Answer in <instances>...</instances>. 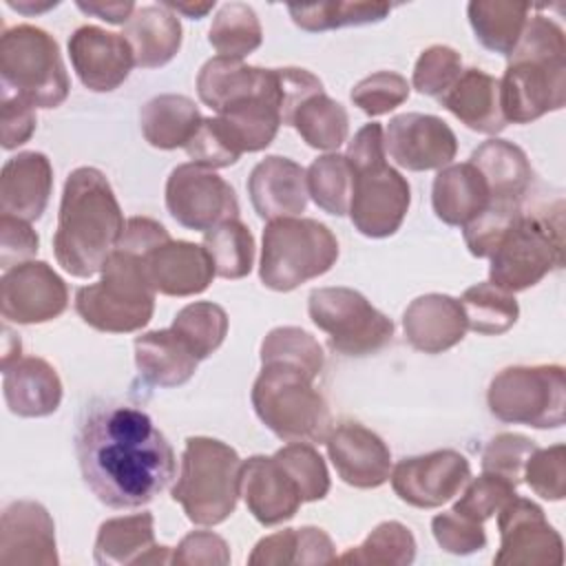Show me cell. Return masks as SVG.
<instances>
[{"instance_id":"obj_1","label":"cell","mask_w":566,"mask_h":566,"mask_svg":"<svg viewBox=\"0 0 566 566\" xmlns=\"http://www.w3.org/2000/svg\"><path fill=\"white\" fill-rule=\"evenodd\" d=\"M75 453L86 486L111 509L146 506L177 471L175 451L150 416L113 398H95L84 407Z\"/></svg>"},{"instance_id":"obj_2","label":"cell","mask_w":566,"mask_h":566,"mask_svg":"<svg viewBox=\"0 0 566 566\" xmlns=\"http://www.w3.org/2000/svg\"><path fill=\"white\" fill-rule=\"evenodd\" d=\"M124 214L106 175L93 166L75 168L62 190L53 252L64 272L77 279L97 274L117 248Z\"/></svg>"},{"instance_id":"obj_3","label":"cell","mask_w":566,"mask_h":566,"mask_svg":"<svg viewBox=\"0 0 566 566\" xmlns=\"http://www.w3.org/2000/svg\"><path fill=\"white\" fill-rule=\"evenodd\" d=\"M566 104V35L546 18H528L500 80V108L513 124H528Z\"/></svg>"},{"instance_id":"obj_4","label":"cell","mask_w":566,"mask_h":566,"mask_svg":"<svg viewBox=\"0 0 566 566\" xmlns=\"http://www.w3.org/2000/svg\"><path fill=\"white\" fill-rule=\"evenodd\" d=\"M239 453L214 438L190 436L181 453L179 478L172 486V500L181 504L186 517L199 526L226 522L241 495Z\"/></svg>"},{"instance_id":"obj_5","label":"cell","mask_w":566,"mask_h":566,"mask_svg":"<svg viewBox=\"0 0 566 566\" xmlns=\"http://www.w3.org/2000/svg\"><path fill=\"white\" fill-rule=\"evenodd\" d=\"M314 378L305 371L283 365L263 363L252 385V407L259 420L285 442H325L334 429L332 411Z\"/></svg>"},{"instance_id":"obj_6","label":"cell","mask_w":566,"mask_h":566,"mask_svg":"<svg viewBox=\"0 0 566 566\" xmlns=\"http://www.w3.org/2000/svg\"><path fill=\"white\" fill-rule=\"evenodd\" d=\"M102 279L75 292V312L97 332L128 334L146 327L155 312V287L137 254L113 250Z\"/></svg>"},{"instance_id":"obj_7","label":"cell","mask_w":566,"mask_h":566,"mask_svg":"<svg viewBox=\"0 0 566 566\" xmlns=\"http://www.w3.org/2000/svg\"><path fill=\"white\" fill-rule=\"evenodd\" d=\"M489 283L515 294L564 263L562 203L555 212H520L489 256Z\"/></svg>"},{"instance_id":"obj_8","label":"cell","mask_w":566,"mask_h":566,"mask_svg":"<svg viewBox=\"0 0 566 566\" xmlns=\"http://www.w3.org/2000/svg\"><path fill=\"white\" fill-rule=\"evenodd\" d=\"M338 259L334 232L307 217H283L268 221L263 230L261 283L274 292H290L325 272Z\"/></svg>"},{"instance_id":"obj_9","label":"cell","mask_w":566,"mask_h":566,"mask_svg":"<svg viewBox=\"0 0 566 566\" xmlns=\"http://www.w3.org/2000/svg\"><path fill=\"white\" fill-rule=\"evenodd\" d=\"M2 88L33 108H55L71 91L60 46L44 29L18 24L0 38Z\"/></svg>"},{"instance_id":"obj_10","label":"cell","mask_w":566,"mask_h":566,"mask_svg":"<svg viewBox=\"0 0 566 566\" xmlns=\"http://www.w3.org/2000/svg\"><path fill=\"white\" fill-rule=\"evenodd\" d=\"M489 411L509 424L559 429L566 409L562 365H515L493 376L486 391Z\"/></svg>"},{"instance_id":"obj_11","label":"cell","mask_w":566,"mask_h":566,"mask_svg":"<svg viewBox=\"0 0 566 566\" xmlns=\"http://www.w3.org/2000/svg\"><path fill=\"white\" fill-rule=\"evenodd\" d=\"M312 323L343 356H369L391 343L394 323L352 287H318L310 292Z\"/></svg>"},{"instance_id":"obj_12","label":"cell","mask_w":566,"mask_h":566,"mask_svg":"<svg viewBox=\"0 0 566 566\" xmlns=\"http://www.w3.org/2000/svg\"><path fill=\"white\" fill-rule=\"evenodd\" d=\"M354 168V192L349 217L354 228L371 239L391 237L405 221L411 203L407 179L378 157Z\"/></svg>"},{"instance_id":"obj_13","label":"cell","mask_w":566,"mask_h":566,"mask_svg":"<svg viewBox=\"0 0 566 566\" xmlns=\"http://www.w3.org/2000/svg\"><path fill=\"white\" fill-rule=\"evenodd\" d=\"M166 208L170 217L188 228L208 232L210 228L239 219L234 188L214 170L197 164H179L166 181Z\"/></svg>"},{"instance_id":"obj_14","label":"cell","mask_w":566,"mask_h":566,"mask_svg":"<svg viewBox=\"0 0 566 566\" xmlns=\"http://www.w3.org/2000/svg\"><path fill=\"white\" fill-rule=\"evenodd\" d=\"M497 528L500 551L493 564L559 566L564 562V542L539 504L515 495L500 509Z\"/></svg>"},{"instance_id":"obj_15","label":"cell","mask_w":566,"mask_h":566,"mask_svg":"<svg viewBox=\"0 0 566 566\" xmlns=\"http://www.w3.org/2000/svg\"><path fill=\"white\" fill-rule=\"evenodd\" d=\"M66 305V283L44 261H24L4 270L0 279V312L7 323H46L57 318Z\"/></svg>"},{"instance_id":"obj_16","label":"cell","mask_w":566,"mask_h":566,"mask_svg":"<svg viewBox=\"0 0 566 566\" xmlns=\"http://www.w3.org/2000/svg\"><path fill=\"white\" fill-rule=\"evenodd\" d=\"M394 493L416 506L436 509L453 500L471 480L469 460L453 449L402 458L389 473Z\"/></svg>"},{"instance_id":"obj_17","label":"cell","mask_w":566,"mask_h":566,"mask_svg":"<svg viewBox=\"0 0 566 566\" xmlns=\"http://www.w3.org/2000/svg\"><path fill=\"white\" fill-rule=\"evenodd\" d=\"M385 153L413 172L440 170L455 159L458 139L449 124L436 115L400 113L385 128Z\"/></svg>"},{"instance_id":"obj_18","label":"cell","mask_w":566,"mask_h":566,"mask_svg":"<svg viewBox=\"0 0 566 566\" xmlns=\"http://www.w3.org/2000/svg\"><path fill=\"white\" fill-rule=\"evenodd\" d=\"M69 55L80 82L95 93H108L124 84L135 55L122 33L84 24L69 38Z\"/></svg>"},{"instance_id":"obj_19","label":"cell","mask_w":566,"mask_h":566,"mask_svg":"<svg viewBox=\"0 0 566 566\" xmlns=\"http://www.w3.org/2000/svg\"><path fill=\"white\" fill-rule=\"evenodd\" d=\"M327 455L338 478L354 489H376L389 480L391 451L378 433L360 422L336 424L327 440Z\"/></svg>"},{"instance_id":"obj_20","label":"cell","mask_w":566,"mask_h":566,"mask_svg":"<svg viewBox=\"0 0 566 566\" xmlns=\"http://www.w3.org/2000/svg\"><path fill=\"white\" fill-rule=\"evenodd\" d=\"M55 524L49 511L33 500L4 506L0 520V564L55 566Z\"/></svg>"},{"instance_id":"obj_21","label":"cell","mask_w":566,"mask_h":566,"mask_svg":"<svg viewBox=\"0 0 566 566\" xmlns=\"http://www.w3.org/2000/svg\"><path fill=\"white\" fill-rule=\"evenodd\" d=\"M241 495L252 517L263 526L292 520L303 504L298 486L274 455H252L243 460Z\"/></svg>"},{"instance_id":"obj_22","label":"cell","mask_w":566,"mask_h":566,"mask_svg":"<svg viewBox=\"0 0 566 566\" xmlns=\"http://www.w3.org/2000/svg\"><path fill=\"white\" fill-rule=\"evenodd\" d=\"M248 195L256 214L265 221L298 217L307 206V175L296 161L270 155L248 177Z\"/></svg>"},{"instance_id":"obj_23","label":"cell","mask_w":566,"mask_h":566,"mask_svg":"<svg viewBox=\"0 0 566 566\" xmlns=\"http://www.w3.org/2000/svg\"><path fill=\"white\" fill-rule=\"evenodd\" d=\"M93 557L102 566L170 564L168 546L155 542V520L148 511L106 520L95 537Z\"/></svg>"},{"instance_id":"obj_24","label":"cell","mask_w":566,"mask_h":566,"mask_svg":"<svg viewBox=\"0 0 566 566\" xmlns=\"http://www.w3.org/2000/svg\"><path fill=\"white\" fill-rule=\"evenodd\" d=\"M142 261L155 292L166 296L201 294L217 276L206 248L190 241L170 239Z\"/></svg>"},{"instance_id":"obj_25","label":"cell","mask_w":566,"mask_h":566,"mask_svg":"<svg viewBox=\"0 0 566 566\" xmlns=\"http://www.w3.org/2000/svg\"><path fill=\"white\" fill-rule=\"evenodd\" d=\"M53 168L44 153L24 150L9 157L0 172V212L35 221L46 210Z\"/></svg>"},{"instance_id":"obj_26","label":"cell","mask_w":566,"mask_h":566,"mask_svg":"<svg viewBox=\"0 0 566 566\" xmlns=\"http://www.w3.org/2000/svg\"><path fill=\"white\" fill-rule=\"evenodd\" d=\"M409 345L424 354H442L455 347L467 332V316L458 298L449 294H422L402 314Z\"/></svg>"},{"instance_id":"obj_27","label":"cell","mask_w":566,"mask_h":566,"mask_svg":"<svg viewBox=\"0 0 566 566\" xmlns=\"http://www.w3.org/2000/svg\"><path fill=\"white\" fill-rule=\"evenodd\" d=\"M2 394L11 413L44 418L62 402V380L44 358L24 356L2 367Z\"/></svg>"},{"instance_id":"obj_28","label":"cell","mask_w":566,"mask_h":566,"mask_svg":"<svg viewBox=\"0 0 566 566\" xmlns=\"http://www.w3.org/2000/svg\"><path fill=\"white\" fill-rule=\"evenodd\" d=\"M489 201V186L471 161L449 164L438 170L431 186V203L442 223L464 228L486 210Z\"/></svg>"},{"instance_id":"obj_29","label":"cell","mask_w":566,"mask_h":566,"mask_svg":"<svg viewBox=\"0 0 566 566\" xmlns=\"http://www.w3.org/2000/svg\"><path fill=\"white\" fill-rule=\"evenodd\" d=\"M438 102L471 130L497 135L506 128L500 108V80L480 69H464Z\"/></svg>"},{"instance_id":"obj_30","label":"cell","mask_w":566,"mask_h":566,"mask_svg":"<svg viewBox=\"0 0 566 566\" xmlns=\"http://www.w3.org/2000/svg\"><path fill=\"white\" fill-rule=\"evenodd\" d=\"M270 77L272 69H259L234 57L217 55L201 66L197 75V93L199 99L219 115L226 108L263 93Z\"/></svg>"},{"instance_id":"obj_31","label":"cell","mask_w":566,"mask_h":566,"mask_svg":"<svg viewBox=\"0 0 566 566\" xmlns=\"http://www.w3.org/2000/svg\"><path fill=\"white\" fill-rule=\"evenodd\" d=\"M135 55V66L159 69L168 64L181 46V22L164 4L137 7L122 33Z\"/></svg>"},{"instance_id":"obj_32","label":"cell","mask_w":566,"mask_h":566,"mask_svg":"<svg viewBox=\"0 0 566 566\" xmlns=\"http://www.w3.org/2000/svg\"><path fill=\"white\" fill-rule=\"evenodd\" d=\"M469 161L482 172L491 201H524L533 181V168L520 146L493 137L480 144L471 153Z\"/></svg>"},{"instance_id":"obj_33","label":"cell","mask_w":566,"mask_h":566,"mask_svg":"<svg viewBox=\"0 0 566 566\" xmlns=\"http://www.w3.org/2000/svg\"><path fill=\"white\" fill-rule=\"evenodd\" d=\"M199 358L168 327L135 338V365L144 382L155 387H179L197 371Z\"/></svg>"},{"instance_id":"obj_34","label":"cell","mask_w":566,"mask_h":566,"mask_svg":"<svg viewBox=\"0 0 566 566\" xmlns=\"http://www.w3.org/2000/svg\"><path fill=\"white\" fill-rule=\"evenodd\" d=\"M197 104L186 95L164 93L148 99L139 111L144 139L161 150L186 146L201 124Z\"/></svg>"},{"instance_id":"obj_35","label":"cell","mask_w":566,"mask_h":566,"mask_svg":"<svg viewBox=\"0 0 566 566\" xmlns=\"http://www.w3.org/2000/svg\"><path fill=\"white\" fill-rule=\"evenodd\" d=\"M467 13L480 44L509 57L522 38L531 7L509 0H473L469 2Z\"/></svg>"},{"instance_id":"obj_36","label":"cell","mask_w":566,"mask_h":566,"mask_svg":"<svg viewBox=\"0 0 566 566\" xmlns=\"http://www.w3.org/2000/svg\"><path fill=\"white\" fill-rule=\"evenodd\" d=\"M292 126L307 146L318 150H336L347 142L349 117L343 104L325 93H318L296 108Z\"/></svg>"},{"instance_id":"obj_37","label":"cell","mask_w":566,"mask_h":566,"mask_svg":"<svg viewBox=\"0 0 566 566\" xmlns=\"http://www.w3.org/2000/svg\"><path fill=\"white\" fill-rule=\"evenodd\" d=\"M460 305L467 316V329L484 336H500L509 332L520 316L515 296L489 281L467 287Z\"/></svg>"},{"instance_id":"obj_38","label":"cell","mask_w":566,"mask_h":566,"mask_svg":"<svg viewBox=\"0 0 566 566\" xmlns=\"http://www.w3.org/2000/svg\"><path fill=\"white\" fill-rule=\"evenodd\" d=\"M208 40L219 55L241 60L261 46L263 29L250 4L226 2L212 18Z\"/></svg>"},{"instance_id":"obj_39","label":"cell","mask_w":566,"mask_h":566,"mask_svg":"<svg viewBox=\"0 0 566 566\" xmlns=\"http://www.w3.org/2000/svg\"><path fill=\"white\" fill-rule=\"evenodd\" d=\"M221 279H243L254 265V237L239 219H228L203 234L201 243Z\"/></svg>"},{"instance_id":"obj_40","label":"cell","mask_w":566,"mask_h":566,"mask_svg":"<svg viewBox=\"0 0 566 566\" xmlns=\"http://www.w3.org/2000/svg\"><path fill=\"white\" fill-rule=\"evenodd\" d=\"M307 195L327 214L343 217L349 212L354 192V168L345 155L327 153L310 164Z\"/></svg>"},{"instance_id":"obj_41","label":"cell","mask_w":566,"mask_h":566,"mask_svg":"<svg viewBox=\"0 0 566 566\" xmlns=\"http://www.w3.org/2000/svg\"><path fill=\"white\" fill-rule=\"evenodd\" d=\"M170 329L186 343V347L199 360H203L212 352H217L226 340L228 314L217 303L195 301L177 312Z\"/></svg>"},{"instance_id":"obj_42","label":"cell","mask_w":566,"mask_h":566,"mask_svg":"<svg viewBox=\"0 0 566 566\" xmlns=\"http://www.w3.org/2000/svg\"><path fill=\"white\" fill-rule=\"evenodd\" d=\"M292 20L303 31H329L340 27H360L380 22L389 15L387 2H318V4H290Z\"/></svg>"},{"instance_id":"obj_43","label":"cell","mask_w":566,"mask_h":566,"mask_svg":"<svg viewBox=\"0 0 566 566\" xmlns=\"http://www.w3.org/2000/svg\"><path fill=\"white\" fill-rule=\"evenodd\" d=\"M416 557V539L411 531L396 522H380L360 546L336 557L340 564H371V566H407Z\"/></svg>"},{"instance_id":"obj_44","label":"cell","mask_w":566,"mask_h":566,"mask_svg":"<svg viewBox=\"0 0 566 566\" xmlns=\"http://www.w3.org/2000/svg\"><path fill=\"white\" fill-rule=\"evenodd\" d=\"M263 363H283L305 371L310 378H316L323 371L325 354L318 340L301 327H274L261 343V365Z\"/></svg>"},{"instance_id":"obj_45","label":"cell","mask_w":566,"mask_h":566,"mask_svg":"<svg viewBox=\"0 0 566 566\" xmlns=\"http://www.w3.org/2000/svg\"><path fill=\"white\" fill-rule=\"evenodd\" d=\"M274 460L290 473L303 502H316L329 493V473L325 460L312 444L290 442L274 453Z\"/></svg>"},{"instance_id":"obj_46","label":"cell","mask_w":566,"mask_h":566,"mask_svg":"<svg viewBox=\"0 0 566 566\" xmlns=\"http://www.w3.org/2000/svg\"><path fill=\"white\" fill-rule=\"evenodd\" d=\"M184 148L192 164L210 170L232 166L243 155L228 126L219 117H203L197 133Z\"/></svg>"},{"instance_id":"obj_47","label":"cell","mask_w":566,"mask_h":566,"mask_svg":"<svg viewBox=\"0 0 566 566\" xmlns=\"http://www.w3.org/2000/svg\"><path fill=\"white\" fill-rule=\"evenodd\" d=\"M464 486L467 489L460 495V500L453 504V511L480 524L493 517L495 513H500V509L517 495L513 482L489 471H482V475L469 480Z\"/></svg>"},{"instance_id":"obj_48","label":"cell","mask_w":566,"mask_h":566,"mask_svg":"<svg viewBox=\"0 0 566 566\" xmlns=\"http://www.w3.org/2000/svg\"><path fill=\"white\" fill-rule=\"evenodd\" d=\"M462 73V57L455 49L433 44L424 49L413 66V88L429 97H442Z\"/></svg>"},{"instance_id":"obj_49","label":"cell","mask_w":566,"mask_h":566,"mask_svg":"<svg viewBox=\"0 0 566 566\" xmlns=\"http://www.w3.org/2000/svg\"><path fill=\"white\" fill-rule=\"evenodd\" d=\"M409 82L394 71H378L367 77H363L352 88V102L358 106L365 115L378 117L396 106H400L409 97Z\"/></svg>"},{"instance_id":"obj_50","label":"cell","mask_w":566,"mask_h":566,"mask_svg":"<svg viewBox=\"0 0 566 566\" xmlns=\"http://www.w3.org/2000/svg\"><path fill=\"white\" fill-rule=\"evenodd\" d=\"M526 484L535 491V495L557 502L566 495V447L553 444L548 449H535L526 464L524 475Z\"/></svg>"},{"instance_id":"obj_51","label":"cell","mask_w":566,"mask_h":566,"mask_svg":"<svg viewBox=\"0 0 566 566\" xmlns=\"http://www.w3.org/2000/svg\"><path fill=\"white\" fill-rule=\"evenodd\" d=\"M522 212V203L513 201H489L486 210L462 228L464 243L473 256L489 259L500 237Z\"/></svg>"},{"instance_id":"obj_52","label":"cell","mask_w":566,"mask_h":566,"mask_svg":"<svg viewBox=\"0 0 566 566\" xmlns=\"http://www.w3.org/2000/svg\"><path fill=\"white\" fill-rule=\"evenodd\" d=\"M535 449L537 444L522 433H500L484 447L482 471L502 475L517 486L524 475V464Z\"/></svg>"},{"instance_id":"obj_53","label":"cell","mask_w":566,"mask_h":566,"mask_svg":"<svg viewBox=\"0 0 566 566\" xmlns=\"http://www.w3.org/2000/svg\"><path fill=\"white\" fill-rule=\"evenodd\" d=\"M431 531L436 542L453 555H471L486 546V533L482 524L453 509L436 515L431 520Z\"/></svg>"},{"instance_id":"obj_54","label":"cell","mask_w":566,"mask_h":566,"mask_svg":"<svg viewBox=\"0 0 566 566\" xmlns=\"http://www.w3.org/2000/svg\"><path fill=\"white\" fill-rule=\"evenodd\" d=\"M38 117L35 108L20 99L18 95L9 93L2 88L0 95V137H2V148L13 150L31 139L35 133Z\"/></svg>"},{"instance_id":"obj_55","label":"cell","mask_w":566,"mask_h":566,"mask_svg":"<svg viewBox=\"0 0 566 566\" xmlns=\"http://www.w3.org/2000/svg\"><path fill=\"white\" fill-rule=\"evenodd\" d=\"M172 564L226 566L230 564V548H228V542L212 531H192L175 548Z\"/></svg>"},{"instance_id":"obj_56","label":"cell","mask_w":566,"mask_h":566,"mask_svg":"<svg viewBox=\"0 0 566 566\" xmlns=\"http://www.w3.org/2000/svg\"><path fill=\"white\" fill-rule=\"evenodd\" d=\"M38 245L40 239L29 221L11 214H0V265L4 270L31 261V256H35L38 252Z\"/></svg>"},{"instance_id":"obj_57","label":"cell","mask_w":566,"mask_h":566,"mask_svg":"<svg viewBox=\"0 0 566 566\" xmlns=\"http://www.w3.org/2000/svg\"><path fill=\"white\" fill-rule=\"evenodd\" d=\"M166 241H170V234L159 221L148 217H130L124 226L117 250H124L144 259L148 252L164 245Z\"/></svg>"},{"instance_id":"obj_58","label":"cell","mask_w":566,"mask_h":566,"mask_svg":"<svg viewBox=\"0 0 566 566\" xmlns=\"http://www.w3.org/2000/svg\"><path fill=\"white\" fill-rule=\"evenodd\" d=\"M250 566L298 564V528H283L256 542L248 557Z\"/></svg>"},{"instance_id":"obj_59","label":"cell","mask_w":566,"mask_h":566,"mask_svg":"<svg viewBox=\"0 0 566 566\" xmlns=\"http://www.w3.org/2000/svg\"><path fill=\"white\" fill-rule=\"evenodd\" d=\"M336 562V548L329 535L316 526L298 528V564Z\"/></svg>"},{"instance_id":"obj_60","label":"cell","mask_w":566,"mask_h":566,"mask_svg":"<svg viewBox=\"0 0 566 566\" xmlns=\"http://www.w3.org/2000/svg\"><path fill=\"white\" fill-rule=\"evenodd\" d=\"M77 9L111 24H126L137 7L133 2H77Z\"/></svg>"},{"instance_id":"obj_61","label":"cell","mask_w":566,"mask_h":566,"mask_svg":"<svg viewBox=\"0 0 566 566\" xmlns=\"http://www.w3.org/2000/svg\"><path fill=\"white\" fill-rule=\"evenodd\" d=\"M166 9H170L172 13H181V15H188L192 20H199L203 18L208 11H212L214 7V0L212 2H161Z\"/></svg>"},{"instance_id":"obj_62","label":"cell","mask_w":566,"mask_h":566,"mask_svg":"<svg viewBox=\"0 0 566 566\" xmlns=\"http://www.w3.org/2000/svg\"><path fill=\"white\" fill-rule=\"evenodd\" d=\"M20 349H22V345H20V338H18V336H13L9 327H4V349H2V367H9V365H11V363H15L18 358H22V356H20Z\"/></svg>"},{"instance_id":"obj_63","label":"cell","mask_w":566,"mask_h":566,"mask_svg":"<svg viewBox=\"0 0 566 566\" xmlns=\"http://www.w3.org/2000/svg\"><path fill=\"white\" fill-rule=\"evenodd\" d=\"M7 4L11 7V9H15V11H22V13H42V11H46V9H53V7H57V2H44V4H33V2H13V0H7Z\"/></svg>"}]
</instances>
